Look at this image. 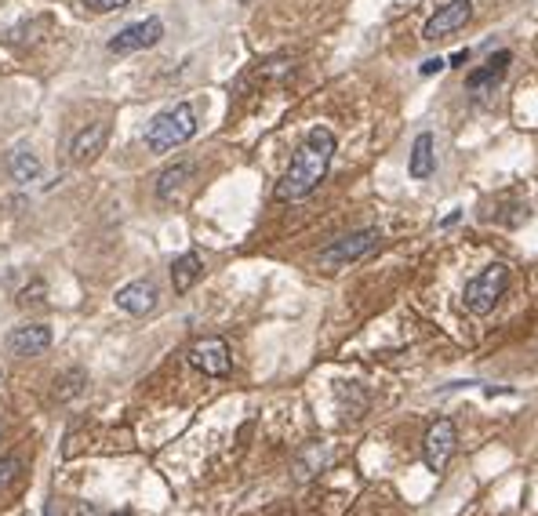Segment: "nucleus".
Here are the masks:
<instances>
[{"mask_svg": "<svg viewBox=\"0 0 538 516\" xmlns=\"http://www.w3.org/2000/svg\"><path fill=\"white\" fill-rule=\"evenodd\" d=\"M331 157H335V131L331 128H313L306 135V142L295 149L284 178L277 182V200H306L324 178H328V167H331Z\"/></svg>", "mask_w": 538, "mask_h": 516, "instance_id": "nucleus-1", "label": "nucleus"}, {"mask_svg": "<svg viewBox=\"0 0 538 516\" xmlns=\"http://www.w3.org/2000/svg\"><path fill=\"white\" fill-rule=\"evenodd\" d=\"M193 135H197V110L189 102H182V106L164 110L160 117L149 120V128H146V149L168 153V149H178L182 142H189Z\"/></svg>", "mask_w": 538, "mask_h": 516, "instance_id": "nucleus-2", "label": "nucleus"}, {"mask_svg": "<svg viewBox=\"0 0 538 516\" xmlns=\"http://www.w3.org/2000/svg\"><path fill=\"white\" fill-rule=\"evenodd\" d=\"M379 247H382V233L379 229H357V233H346L335 244H328L317 254V266L321 270H342V266H353V263H360V258L375 254Z\"/></svg>", "mask_w": 538, "mask_h": 516, "instance_id": "nucleus-3", "label": "nucleus"}, {"mask_svg": "<svg viewBox=\"0 0 538 516\" xmlns=\"http://www.w3.org/2000/svg\"><path fill=\"white\" fill-rule=\"evenodd\" d=\"M505 288H509V266L491 263L487 270H480V277H473V281L466 284L462 302H466V310H469L473 317H487V313L498 306V299L505 295Z\"/></svg>", "mask_w": 538, "mask_h": 516, "instance_id": "nucleus-4", "label": "nucleus"}, {"mask_svg": "<svg viewBox=\"0 0 538 516\" xmlns=\"http://www.w3.org/2000/svg\"><path fill=\"white\" fill-rule=\"evenodd\" d=\"M455 440H458V429L451 418H437L429 429H426V440H422V458L433 473H444V465L451 462L455 454Z\"/></svg>", "mask_w": 538, "mask_h": 516, "instance_id": "nucleus-5", "label": "nucleus"}, {"mask_svg": "<svg viewBox=\"0 0 538 516\" xmlns=\"http://www.w3.org/2000/svg\"><path fill=\"white\" fill-rule=\"evenodd\" d=\"M160 37H164V23H160V19L131 23V26H124V30L110 41V55H135V52H146V48H153Z\"/></svg>", "mask_w": 538, "mask_h": 516, "instance_id": "nucleus-6", "label": "nucleus"}, {"mask_svg": "<svg viewBox=\"0 0 538 516\" xmlns=\"http://www.w3.org/2000/svg\"><path fill=\"white\" fill-rule=\"evenodd\" d=\"M189 364L197 371H204L207 378H226L233 371V357H229V346L222 339H200L189 346Z\"/></svg>", "mask_w": 538, "mask_h": 516, "instance_id": "nucleus-7", "label": "nucleus"}, {"mask_svg": "<svg viewBox=\"0 0 538 516\" xmlns=\"http://www.w3.org/2000/svg\"><path fill=\"white\" fill-rule=\"evenodd\" d=\"M469 19H473V0H451V5H444L440 12L429 15V23L422 26V37L426 41H440L447 33H458Z\"/></svg>", "mask_w": 538, "mask_h": 516, "instance_id": "nucleus-8", "label": "nucleus"}, {"mask_svg": "<svg viewBox=\"0 0 538 516\" xmlns=\"http://www.w3.org/2000/svg\"><path fill=\"white\" fill-rule=\"evenodd\" d=\"M52 346V328L48 324H19L8 335V353L15 357H41Z\"/></svg>", "mask_w": 538, "mask_h": 516, "instance_id": "nucleus-9", "label": "nucleus"}, {"mask_svg": "<svg viewBox=\"0 0 538 516\" xmlns=\"http://www.w3.org/2000/svg\"><path fill=\"white\" fill-rule=\"evenodd\" d=\"M113 299H117V306H120L124 313H131V317H146V313L157 310V288H153V281H131V284H124Z\"/></svg>", "mask_w": 538, "mask_h": 516, "instance_id": "nucleus-10", "label": "nucleus"}, {"mask_svg": "<svg viewBox=\"0 0 538 516\" xmlns=\"http://www.w3.org/2000/svg\"><path fill=\"white\" fill-rule=\"evenodd\" d=\"M509 66H513V55H509V52H495L480 70H473V73L466 77V88H469V91H491V88L502 84V77L509 73Z\"/></svg>", "mask_w": 538, "mask_h": 516, "instance_id": "nucleus-11", "label": "nucleus"}, {"mask_svg": "<svg viewBox=\"0 0 538 516\" xmlns=\"http://www.w3.org/2000/svg\"><path fill=\"white\" fill-rule=\"evenodd\" d=\"M106 139H110V124H106V120H99V124L84 128V131L73 139V146H70V157H73L77 164H91V160L102 153Z\"/></svg>", "mask_w": 538, "mask_h": 516, "instance_id": "nucleus-12", "label": "nucleus"}, {"mask_svg": "<svg viewBox=\"0 0 538 516\" xmlns=\"http://www.w3.org/2000/svg\"><path fill=\"white\" fill-rule=\"evenodd\" d=\"M200 273H204V258H200L197 251L178 254V258H175V266H171V284H175V291L186 295V291L200 281Z\"/></svg>", "mask_w": 538, "mask_h": 516, "instance_id": "nucleus-13", "label": "nucleus"}, {"mask_svg": "<svg viewBox=\"0 0 538 516\" xmlns=\"http://www.w3.org/2000/svg\"><path fill=\"white\" fill-rule=\"evenodd\" d=\"M408 171H411V178H429V175L437 171V153H433V135H429V131H422V135L415 139Z\"/></svg>", "mask_w": 538, "mask_h": 516, "instance_id": "nucleus-14", "label": "nucleus"}, {"mask_svg": "<svg viewBox=\"0 0 538 516\" xmlns=\"http://www.w3.org/2000/svg\"><path fill=\"white\" fill-rule=\"evenodd\" d=\"M8 171H12L15 182H34V178H41V160H37V153H30L26 146H19V149H12V157H8Z\"/></svg>", "mask_w": 538, "mask_h": 516, "instance_id": "nucleus-15", "label": "nucleus"}, {"mask_svg": "<svg viewBox=\"0 0 538 516\" xmlns=\"http://www.w3.org/2000/svg\"><path fill=\"white\" fill-rule=\"evenodd\" d=\"M189 175H193V164H189V160H178V164L164 167V171H160V182H157V196H160V200H171L175 189H178Z\"/></svg>", "mask_w": 538, "mask_h": 516, "instance_id": "nucleus-16", "label": "nucleus"}, {"mask_svg": "<svg viewBox=\"0 0 538 516\" xmlns=\"http://www.w3.org/2000/svg\"><path fill=\"white\" fill-rule=\"evenodd\" d=\"M19 473H23V462L19 458H5V462H0V491H8L19 480Z\"/></svg>", "mask_w": 538, "mask_h": 516, "instance_id": "nucleus-17", "label": "nucleus"}, {"mask_svg": "<svg viewBox=\"0 0 538 516\" xmlns=\"http://www.w3.org/2000/svg\"><path fill=\"white\" fill-rule=\"evenodd\" d=\"M81 5H84L88 12H99V15H106V12H117V8H124L128 0H81Z\"/></svg>", "mask_w": 538, "mask_h": 516, "instance_id": "nucleus-18", "label": "nucleus"}, {"mask_svg": "<svg viewBox=\"0 0 538 516\" xmlns=\"http://www.w3.org/2000/svg\"><path fill=\"white\" fill-rule=\"evenodd\" d=\"M447 62L444 59H429V62H422V77H433V73H440Z\"/></svg>", "mask_w": 538, "mask_h": 516, "instance_id": "nucleus-19", "label": "nucleus"}, {"mask_svg": "<svg viewBox=\"0 0 538 516\" xmlns=\"http://www.w3.org/2000/svg\"><path fill=\"white\" fill-rule=\"evenodd\" d=\"M469 59V52H458V55H451V66H462Z\"/></svg>", "mask_w": 538, "mask_h": 516, "instance_id": "nucleus-20", "label": "nucleus"}, {"mask_svg": "<svg viewBox=\"0 0 538 516\" xmlns=\"http://www.w3.org/2000/svg\"><path fill=\"white\" fill-rule=\"evenodd\" d=\"M113 516H128V512H113Z\"/></svg>", "mask_w": 538, "mask_h": 516, "instance_id": "nucleus-21", "label": "nucleus"}]
</instances>
